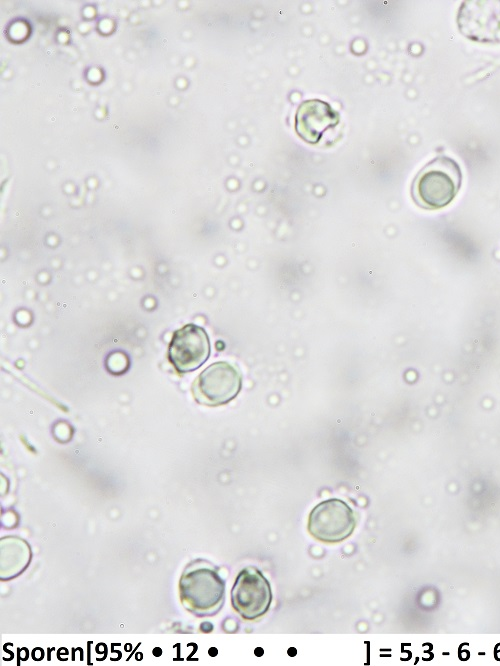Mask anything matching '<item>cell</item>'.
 Wrapping results in <instances>:
<instances>
[{"label":"cell","instance_id":"cell-1","mask_svg":"<svg viewBox=\"0 0 500 666\" xmlns=\"http://www.w3.org/2000/svg\"><path fill=\"white\" fill-rule=\"evenodd\" d=\"M462 170L451 157L437 156L416 174L411 196L417 206L439 210L449 205L462 186Z\"/></svg>","mask_w":500,"mask_h":666},{"label":"cell","instance_id":"cell-2","mask_svg":"<svg viewBox=\"0 0 500 666\" xmlns=\"http://www.w3.org/2000/svg\"><path fill=\"white\" fill-rule=\"evenodd\" d=\"M187 570L180 582L186 608L197 616L215 615L224 603L225 582L207 561L198 560Z\"/></svg>","mask_w":500,"mask_h":666},{"label":"cell","instance_id":"cell-3","mask_svg":"<svg viewBox=\"0 0 500 666\" xmlns=\"http://www.w3.org/2000/svg\"><path fill=\"white\" fill-rule=\"evenodd\" d=\"M356 528L353 509L343 500L321 501L308 515L307 530L317 541L337 544L349 538Z\"/></svg>","mask_w":500,"mask_h":666},{"label":"cell","instance_id":"cell-4","mask_svg":"<svg viewBox=\"0 0 500 666\" xmlns=\"http://www.w3.org/2000/svg\"><path fill=\"white\" fill-rule=\"evenodd\" d=\"M272 598L271 585L260 569L248 566L238 573L231 589V605L242 619L255 621L263 617Z\"/></svg>","mask_w":500,"mask_h":666},{"label":"cell","instance_id":"cell-5","mask_svg":"<svg viewBox=\"0 0 500 666\" xmlns=\"http://www.w3.org/2000/svg\"><path fill=\"white\" fill-rule=\"evenodd\" d=\"M242 375L232 364L219 361L209 365L196 378L192 391L195 400L207 406L231 402L241 391Z\"/></svg>","mask_w":500,"mask_h":666},{"label":"cell","instance_id":"cell-6","mask_svg":"<svg viewBox=\"0 0 500 666\" xmlns=\"http://www.w3.org/2000/svg\"><path fill=\"white\" fill-rule=\"evenodd\" d=\"M459 31L480 43H500V1H464L457 14Z\"/></svg>","mask_w":500,"mask_h":666},{"label":"cell","instance_id":"cell-7","mask_svg":"<svg viewBox=\"0 0 500 666\" xmlns=\"http://www.w3.org/2000/svg\"><path fill=\"white\" fill-rule=\"evenodd\" d=\"M210 341L204 328L187 324L176 330L168 349V357L174 368L186 373L199 368L210 356Z\"/></svg>","mask_w":500,"mask_h":666},{"label":"cell","instance_id":"cell-8","mask_svg":"<svg viewBox=\"0 0 500 666\" xmlns=\"http://www.w3.org/2000/svg\"><path fill=\"white\" fill-rule=\"evenodd\" d=\"M339 122V113L328 103L318 99L306 100L297 109L295 130L305 142L316 144Z\"/></svg>","mask_w":500,"mask_h":666}]
</instances>
